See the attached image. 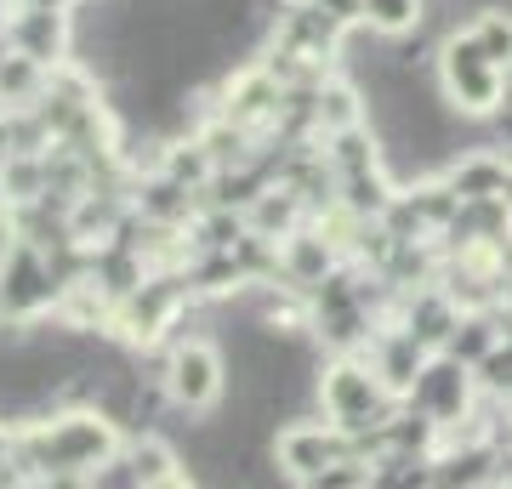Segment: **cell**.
<instances>
[{
  "mask_svg": "<svg viewBox=\"0 0 512 489\" xmlns=\"http://www.w3.org/2000/svg\"><path fill=\"white\" fill-rule=\"evenodd\" d=\"M444 86H450V97H456L461 109L490 114L495 103H501V63H495L473 35L450 40V46H444Z\"/></svg>",
  "mask_w": 512,
  "mask_h": 489,
  "instance_id": "6da1fadb",
  "label": "cell"
},
{
  "mask_svg": "<svg viewBox=\"0 0 512 489\" xmlns=\"http://www.w3.org/2000/svg\"><path fill=\"white\" fill-rule=\"evenodd\" d=\"M325 410L342 433H365V427H387L382 410H376V381L359 370V364H342L325 376Z\"/></svg>",
  "mask_w": 512,
  "mask_h": 489,
  "instance_id": "7a4b0ae2",
  "label": "cell"
},
{
  "mask_svg": "<svg viewBox=\"0 0 512 489\" xmlns=\"http://www.w3.org/2000/svg\"><path fill=\"white\" fill-rule=\"evenodd\" d=\"M342 455H353L342 427L336 433H325V427H291V433H279V467H291V478H302V484H313Z\"/></svg>",
  "mask_w": 512,
  "mask_h": 489,
  "instance_id": "3957f363",
  "label": "cell"
},
{
  "mask_svg": "<svg viewBox=\"0 0 512 489\" xmlns=\"http://www.w3.org/2000/svg\"><path fill=\"white\" fill-rule=\"evenodd\" d=\"M165 387H171L177 404L205 410V404L217 399V387H222L217 353H211V347H177V353H171V370H165Z\"/></svg>",
  "mask_w": 512,
  "mask_h": 489,
  "instance_id": "277c9868",
  "label": "cell"
},
{
  "mask_svg": "<svg viewBox=\"0 0 512 489\" xmlns=\"http://www.w3.org/2000/svg\"><path fill=\"white\" fill-rule=\"evenodd\" d=\"M416 399H421V410H427L433 421H450V416H461V404H467V376H461L456 364L421 370L416 376Z\"/></svg>",
  "mask_w": 512,
  "mask_h": 489,
  "instance_id": "5b68a950",
  "label": "cell"
},
{
  "mask_svg": "<svg viewBox=\"0 0 512 489\" xmlns=\"http://www.w3.org/2000/svg\"><path fill=\"white\" fill-rule=\"evenodd\" d=\"M12 35H18V52L40 63V57H52V52H57V40H63V23H57L52 6H35V12H23V18H18V29H12Z\"/></svg>",
  "mask_w": 512,
  "mask_h": 489,
  "instance_id": "8992f818",
  "label": "cell"
},
{
  "mask_svg": "<svg viewBox=\"0 0 512 489\" xmlns=\"http://www.w3.org/2000/svg\"><path fill=\"white\" fill-rule=\"evenodd\" d=\"M512 182V171L501 160H490V154H484V160H467L456 171V177H450V188H456L461 200H490V194H501V188H507Z\"/></svg>",
  "mask_w": 512,
  "mask_h": 489,
  "instance_id": "52a82bcc",
  "label": "cell"
},
{
  "mask_svg": "<svg viewBox=\"0 0 512 489\" xmlns=\"http://www.w3.org/2000/svg\"><path fill=\"white\" fill-rule=\"evenodd\" d=\"M495 336H501V330H490V319H461L456 336H450V353H456V359L484 364L495 353Z\"/></svg>",
  "mask_w": 512,
  "mask_h": 489,
  "instance_id": "ba28073f",
  "label": "cell"
},
{
  "mask_svg": "<svg viewBox=\"0 0 512 489\" xmlns=\"http://www.w3.org/2000/svg\"><path fill=\"white\" fill-rule=\"evenodd\" d=\"M126 467H131V484H171V478H177V461H171V455L160 450V444H137V450L126 455Z\"/></svg>",
  "mask_w": 512,
  "mask_h": 489,
  "instance_id": "9c48e42d",
  "label": "cell"
},
{
  "mask_svg": "<svg viewBox=\"0 0 512 489\" xmlns=\"http://www.w3.org/2000/svg\"><path fill=\"white\" fill-rule=\"evenodd\" d=\"M365 18L376 29H387V35H404L421 18V0H365Z\"/></svg>",
  "mask_w": 512,
  "mask_h": 489,
  "instance_id": "30bf717a",
  "label": "cell"
},
{
  "mask_svg": "<svg viewBox=\"0 0 512 489\" xmlns=\"http://www.w3.org/2000/svg\"><path fill=\"white\" fill-rule=\"evenodd\" d=\"M473 40L495 57V63H512V18H507V12H490V18H478Z\"/></svg>",
  "mask_w": 512,
  "mask_h": 489,
  "instance_id": "8fae6325",
  "label": "cell"
},
{
  "mask_svg": "<svg viewBox=\"0 0 512 489\" xmlns=\"http://www.w3.org/2000/svg\"><path fill=\"white\" fill-rule=\"evenodd\" d=\"M319 273H325V239H296L291 279H319Z\"/></svg>",
  "mask_w": 512,
  "mask_h": 489,
  "instance_id": "7c38bea8",
  "label": "cell"
},
{
  "mask_svg": "<svg viewBox=\"0 0 512 489\" xmlns=\"http://www.w3.org/2000/svg\"><path fill=\"white\" fill-rule=\"evenodd\" d=\"M484 381H490L495 393H512V347H507V353H490V359H484Z\"/></svg>",
  "mask_w": 512,
  "mask_h": 489,
  "instance_id": "4fadbf2b",
  "label": "cell"
},
{
  "mask_svg": "<svg viewBox=\"0 0 512 489\" xmlns=\"http://www.w3.org/2000/svg\"><path fill=\"white\" fill-rule=\"evenodd\" d=\"M495 478H501V484H512V450L495 455Z\"/></svg>",
  "mask_w": 512,
  "mask_h": 489,
  "instance_id": "5bb4252c",
  "label": "cell"
}]
</instances>
